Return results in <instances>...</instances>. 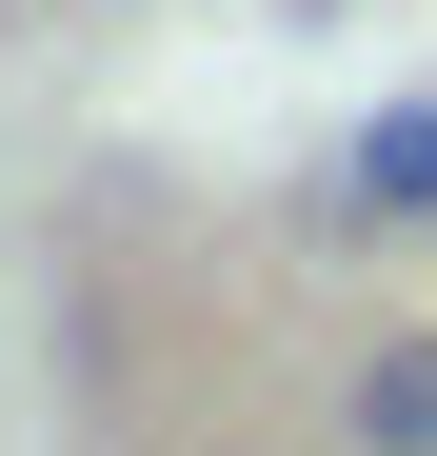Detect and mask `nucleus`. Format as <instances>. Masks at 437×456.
<instances>
[{
	"mask_svg": "<svg viewBox=\"0 0 437 456\" xmlns=\"http://www.w3.org/2000/svg\"><path fill=\"white\" fill-rule=\"evenodd\" d=\"M338 199H358V218H398V239H437V100H378V119H358Z\"/></svg>",
	"mask_w": 437,
	"mask_h": 456,
	"instance_id": "1",
	"label": "nucleus"
},
{
	"mask_svg": "<svg viewBox=\"0 0 437 456\" xmlns=\"http://www.w3.org/2000/svg\"><path fill=\"white\" fill-rule=\"evenodd\" d=\"M338 436L358 456H437V338H378V357H358L338 377Z\"/></svg>",
	"mask_w": 437,
	"mask_h": 456,
	"instance_id": "2",
	"label": "nucleus"
}]
</instances>
